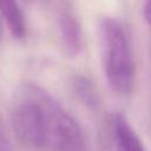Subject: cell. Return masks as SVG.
I'll return each instance as SVG.
<instances>
[{"label":"cell","instance_id":"obj_1","mask_svg":"<svg viewBox=\"0 0 151 151\" xmlns=\"http://www.w3.org/2000/svg\"><path fill=\"white\" fill-rule=\"evenodd\" d=\"M18 140L26 147L57 151H86V139L78 120L44 87L24 84L11 110Z\"/></svg>","mask_w":151,"mask_h":151},{"label":"cell","instance_id":"obj_2","mask_svg":"<svg viewBox=\"0 0 151 151\" xmlns=\"http://www.w3.org/2000/svg\"><path fill=\"white\" fill-rule=\"evenodd\" d=\"M99 41L107 84L117 94H131L136 84V65L131 40L125 26L114 18L101 19Z\"/></svg>","mask_w":151,"mask_h":151},{"label":"cell","instance_id":"obj_3","mask_svg":"<svg viewBox=\"0 0 151 151\" xmlns=\"http://www.w3.org/2000/svg\"><path fill=\"white\" fill-rule=\"evenodd\" d=\"M58 33L61 48L68 58H74L81 51V29L74 14L64 8L58 17Z\"/></svg>","mask_w":151,"mask_h":151},{"label":"cell","instance_id":"obj_4","mask_svg":"<svg viewBox=\"0 0 151 151\" xmlns=\"http://www.w3.org/2000/svg\"><path fill=\"white\" fill-rule=\"evenodd\" d=\"M112 131L117 151H146L140 137L123 113L113 114Z\"/></svg>","mask_w":151,"mask_h":151},{"label":"cell","instance_id":"obj_5","mask_svg":"<svg viewBox=\"0 0 151 151\" xmlns=\"http://www.w3.org/2000/svg\"><path fill=\"white\" fill-rule=\"evenodd\" d=\"M71 91L76 99L86 109L97 111L100 107V94L94 83L85 74H74L72 77Z\"/></svg>","mask_w":151,"mask_h":151},{"label":"cell","instance_id":"obj_6","mask_svg":"<svg viewBox=\"0 0 151 151\" xmlns=\"http://www.w3.org/2000/svg\"><path fill=\"white\" fill-rule=\"evenodd\" d=\"M0 17L13 38L18 40L25 38L27 32L26 20L17 0H0Z\"/></svg>","mask_w":151,"mask_h":151},{"label":"cell","instance_id":"obj_7","mask_svg":"<svg viewBox=\"0 0 151 151\" xmlns=\"http://www.w3.org/2000/svg\"><path fill=\"white\" fill-rule=\"evenodd\" d=\"M0 151H12L9 140L5 133L1 124H0Z\"/></svg>","mask_w":151,"mask_h":151},{"label":"cell","instance_id":"obj_8","mask_svg":"<svg viewBox=\"0 0 151 151\" xmlns=\"http://www.w3.org/2000/svg\"><path fill=\"white\" fill-rule=\"evenodd\" d=\"M144 15L150 27V34H151V0H144Z\"/></svg>","mask_w":151,"mask_h":151},{"label":"cell","instance_id":"obj_9","mask_svg":"<svg viewBox=\"0 0 151 151\" xmlns=\"http://www.w3.org/2000/svg\"><path fill=\"white\" fill-rule=\"evenodd\" d=\"M26 1H29V2H38V1H44V0H26Z\"/></svg>","mask_w":151,"mask_h":151}]
</instances>
